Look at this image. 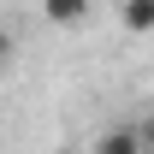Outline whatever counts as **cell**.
I'll return each instance as SVG.
<instances>
[{
	"instance_id": "cell-2",
	"label": "cell",
	"mask_w": 154,
	"mask_h": 154,
	"mask_svg": "<svg viewBox=\"0 0 154 154\" xmlns=\"http://www.w3.org/2000/svg\"><path fill=\"white\" fill-rule=\"evenodd\" d=\"M42 12H48V24H83L89 18V0H42Z\"/></svg>"
},
{
	"instance_id": "cell-1",
	"label": "cell",
	"mask_w": 154,
	"mask_h": 154,
	"mask_svg": "<svg viewBox=\"0 0 154 154\" xmlns=\"http://www.w3.org/2000/svg\"><path fill=\"white\" fill-rule=\"evenodd\" d=\"M95 154H148V148H142V136H136V125H119V131H101Z\"/></svg>"
},
{
	"instance_id": "cell-4",
	"label": "cell",
	"mask_w": 154,
	"mask_h": 154,
	"mask_svg": "<svg viewBox=\"0 0 154 154\" xmlns=\"http://www.w3.org/2000/svg\"><path fill=\"white\" fill-rule=\"evenodd\" d=\"M12 54H18V42H12V30L0 24V65H12Z\"/></svg>"
},
{
	"instance_id": "cell-5",
	"label": "cell",
	"mask_w": 154,
	"mask_h": 154,
	"mask_svg": "<svg viewBox=\"0 0 154 154\" xmlns=\"http://www.w3.org/2000/svg\"><path fill=\"white\" fill-rule=\"evenodd\" d=\"M136 136H142V148H148V154H154V113H148V119H142V125H136Z\"/></svg>"
},
{
	"instance_id": "cell-3",
	"label": "cell",
	"mask_w": 154,
	"mask_h": 154,
	"mask_svg": "<svg viewBox=\"0 0 154 154\" xmlns=\"http://www.w3.org/2000/svg\"><path fill=\"white\" fill-rule=\"evenodd\" d=\"M119 18H125L131 36H148V30H154V0H125V6H119Z\"/></svg>"
}]
</instances>
